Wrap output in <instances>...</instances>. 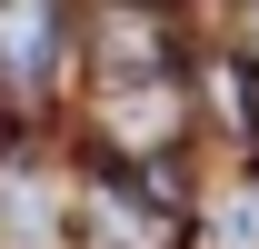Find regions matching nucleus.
<instances>
[{"instance_id":"obj_1","label":"nucleus","mask_w":259,"mask_h":249,"mask_svg":"<svg viewBox=\"0 0 259 249\" xmlns=\"http://www.w3.org/2000/svg\"><path fill=\"white\" fill-rule=\"evenodd\" d=\"M60 50L70 40H60V10H50V0H0V80H10L20 100L60 70Z\"/></svg>"}]
</instances>
